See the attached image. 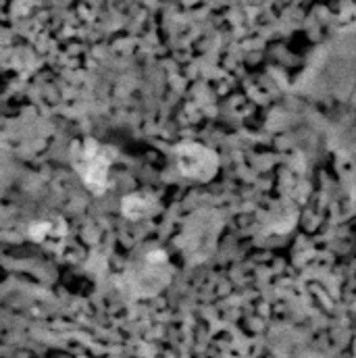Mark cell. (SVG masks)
<instances>
[{"mask_svg": "<svg viewBox=\"0 0 356 358\" xmlns=\"http://www.w3.org/2000/svg\"><path fill=\"white\" fill-rule=\"evenodd\" d=\"M108 163H111V157H108L106 148L96 142H84L80 146V150L76 152L78 171L82 173V178L90 187L96 192H100L106 183Z\"/></svg>", "mask_w": 356, "mask_h": 358, "instance_id": "obj_1", "label": "cell"}, {"mask_svg": "<svg viewBox=\"0 0 356 358\" xmlns=\"http://www.w3.org/2000/svg\"><path fill=\"white\" fill-rule=\"evenodd\" d=\"M125 210L129 217H140L148 213V200H140V196H131L129 200H125Z\"/></svg>", "mask_w": 356, "mask_h": 358, "instance_id": "obj_3", "label": "cell"}, {"mask_svg": "<svg viewBox=\"0 0 356 358\" xmlns=\"http://www.w3.org/2000/svg\"><path fill=\"white\" fill-rule=\"evenodd\" d=\"M217 161L215 157L204 150L202 146H185L179 152V167L181 173L190 176V178H208L215 169Z\"/></svg>", "mask_w": 356, "mask_h": 358, "instance_id": "obj_2", "label": "cell"}]
</instances>
